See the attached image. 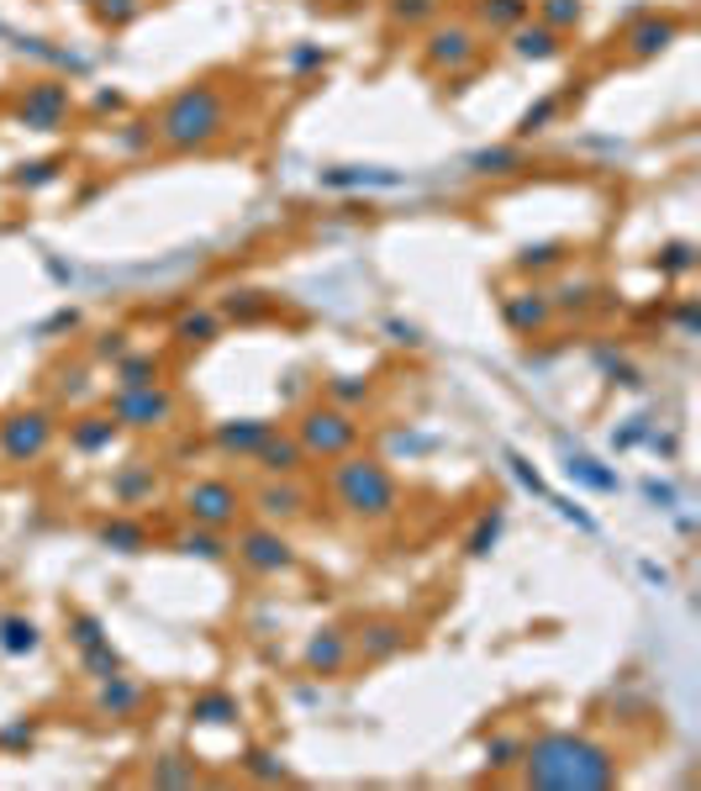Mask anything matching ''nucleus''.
<instances>
[{
    "instance_id": "de8ad7c7",
    "label": "nucleus",
    "mask_w": 701,
    "mask_h": 791,
    "mask_svg": "<svg viewBox=\"0 0 701 791\" xmlns=\"http://www.w3.org/2000/svg\"><path fill=\"white\" fill-rule=\"evenodd\" d=\"M248 770H253L259 781H285V765H280L275 755H264V749H253V755H248Z\"/></svg>"
},
{
    "instance_id": "58836bf2",
    "label": "nucleus",
    "mask_w": 701,
    "mask_h": 791,
    "mask_svg": "<svg viewBox=\"0 0 701 791\" xmlns=\"http://www.w3.org/2000/svg\"><path fill=\"white\" fill-rule=\"evenodd\" d=\"M328 396H333L337 406H348V412H354V406L369 396V380H359V375H333V380H328Z\"/></svg>"
},
{
    "instance_id": "2f4dec72",
    "label": "nucleus",
    "mask_w": 701,
    "mask_h": 791,
    "mask_svg": "<svg viewBox=\"0 0 701 791\" xmlns=\"http://www.w3.org/2000/svg\"><path fill=\"white\" fill-rule=\"evenodd\" d=\"M565 470H570V481H580V486H591V491H617V475L602 470L596 459H585V454H570L565 459Z\"/></svg>"
},
{
    "instance_id": "4be33fe9",
    "label": "nucleus",
    "mask_w": 701,
    "mask_h": 791,
    "mask_svg": "<svg viewBox=\"0 0 701 791\" xmlns=\"http://www.w3.org/2000/svg\"><path fill=\"white\" fill-rule=\"evenodd\" d=\"M243 718V707L233 692H201L190 697V723H206V729H233Z\"/></svg>"
},
{
    "instance_id": "79ce46f5",
    "label": "nucleus",
    "mask_w": 701,
    "mask_h": 791,
    "mask_svg": "<svg viewBox=\"0 0 701 791\" xmlns=\"http://www.w3.org/2000/svg\"><path fill=\"white\" fill-rule=\"evenodd\" d=\"M496 539H501V512H490V518H480L475 522V533H470V554H475V559H486L490 548H496Z\"/></svg>"
},
{
    "instance_id": "f704fd0d",
    "label": "nucleus",
    "mask_w": 701,
    "mask_h": 791,
    "mask_svg": "<svg viewBox=\"0 0 701 791\" xmlns=\"http://www.w3.org/2000/svg\"><path fill=\"white\" fill-rule=\"evenodd\" d=\"M401 175H380V169H328L322 185H333V190H354V185H396Z\"/></svg>"
},
{
    "instance_id": "dca6fc26",
    "label": "nucleus",
    "mask_w": 701,
    "mask_h": 791,
    "mask_svg": "<svg viewBox=\"0 0 701 791\" xmlns=\"http://www.w3.org/2000/svg\"><path fill=\"white\" fill-rule=\"evenodd\" d=\"M348 660H354V639L343 628H322L317 639L306 644V670L311 675H343Z\"/></svg>"
},
{
    "instance_id": "a211bd4d",
    "label": "nucleus",
    "mask_w": 701,
    "mask_h": 791,
    "mask_svg": "<svg viewBox=\"0 0 701 791\" xmlns=\"http://www.w3.org/2000/svg\"><path fill=\"white\" fill-rule=\"evenodd\" d=\"M401 649H406V623H396V617L365 623L359 639H354V654H365V660H391Z\"/></svg>"
},
{
    "instance_id": "7ed1b4c3",
    "label": "nucleus",
    "mask_w": 701,
    "mask_h": 791,
    "mask_svg": "<svg viewBox=\"0 0 701 791\" xmlns=\"http://www.w3.org/2000/svg\"><path fill=\"white\" fill-rule=\"evenodd\" d=\"M328 491H333V501L354 522H385L401 512L396 475H391L385 459H375V454H354V449H348L343 459H333Z\"/></svg>"
},
{
    "instance_id": "bb28decb",
    "label": "nucleus",
    "mask_w": 701,
    "mask_h": 791,
    "mask_svg": "<svg viewBox=\"0 0 701 791\" xmlns=\"http://www.w3.org/2000/svg\"><path fill=\"white\" fill-rule=\"evenodd\" d=\"M158 375H164V359H158V354H132V349H127L122 359H117V391L158 386Z\"/></svg>"
},
{
    "instance_id": "ddd939ff",
    "label": "nucleus",
    "mask_w": 701,
    "mask_h": 791,
    "mask_svg": "<svg viewBox=\"0 0 701 791\" xmlns=\"http://www.w3.org/2000/svg\"><path fill=\"white\" fill-rule=\"evenodd\" d=\"M501 317H507V328H512V333L533 338V333H544V328H549L554 306H549V296H544V291H512V296H501Z\"/></svg>"
},
{
    "instance_id": "c85d7f7f",
    "label": "nucleus",
    "mask_w": 701,
    "mask_h": 791,
    "mask_svg": "<svg viewBox=\"0 0 701 791\" xmlns=\"http://www.w3.org/2000/svg\"><path fill=\"white\" fill-rule=\"evenodd\" d=\"M475 11L490 32H512L518 22H527V0H475Z\"/></svg>"
},
{
    "instance_id": "f257e3e1",
    "label": "nucleus",
    "mask_w": 701,
    "mask_h": 791,
    "mask_svg": "<svg viewBox=\"0 0 701 791\" xmlns=\"http://www.w3.org/2000/svg\"><path fill=\"white\" fill-rule=\"evenodd\" d=\"M522 781L544 791H602L617 781V755L585 733H544L522 744Z\"/></svg>"
},
{
    "instance_id": "c03bdc74",
    "label": "nucleus",
    "mask_w": 701,
    "mask_h": 791,
    "mask_svg": "<svg viewBox=\"0 0 701 791\" xmlns=\"http://www.w3.org/2000/svg\"><path fill=\"white\" fill-rule=\"evenodd\" d=\"M391 16H396V22H432V16H438V0H391Z\"/></svg>"
},
{
    "instance_id": "20e7f679",
    "label": "nucleus",
    "mask_w": 701,
    "mask_h": 791,
    "mask_svg": "<svg viewBox=\"0 0 701 791\" xmlns=\"http://www.w3.org/2000/svg\"><path fill=\"white\" fill-rule=\"evenodd\" d=\"M296 444L306 449V459L333 464V459H343L354 444H359V423H354L348 406H337V401H317V406H306L301 417H296Z\"/></svg>"
},
{
    "instance_id": "412c9836",
    "label": "nucleus",
    "mask_w": 701,
    "mask_h": 791,
    "mask_svg": "<svg viewBox=\"0 0 701 791\" xmlns=\"http://www.w3.org/2000/svg\"><path fill=\"white\" fill-rule=\"evenodd\" d=\"M527 169V149L522 143H496V149H480L470 153V175H496V180H507V175H522Z\"/></svg>"
},
{
    "instance_id": "c9c22d12",
    "label": "nucleus",
    "mask_w": 701,
    "mask_h": 791,
    "mask_svg": "<svg viewBox=\"0 0 701 791\" xmlns=\"http://www.w3.org/2000/svg\"><path fill=\"white\" fill-rule=\"evenodd\" d=\"M148 781L153 787H190V781H195V765H185L180 755H164V760L153 765Z\"/></svg>"
},
{
    "instance_id": "ea45409f",
    "label": "nucleus",
    "mask_w": 701,
    "mask_h": 791,
    "mask_svg": "<svg viewBox=\"0 0 701 791\" xmlns=\"http://www.w3.org/2000/svg\"><path fill=\"white\" fill-rule=\"evenodd\" d=\"M69 639H74V649H91V644L106 639V628H100L95 612H69Z\"/></svg>"
},
{
    "instance_id": "9d476101",
    "label": "nucleus",
    "mask_w": 701,
    "mask_h": 791,
    "mask_svg": "<svg viewBox=\"0 0 701 791\" xmlns=\"http://www.w3.org/2000/svg\"><path fill=\"white\" fill-rule=\"evenodd\" d=\"M306 507H311V491L296 475H264V486L248 496V512H259V522H275V528L306 518Z\"/></svg>"
},
{
    "instance_id": "c756f323",
    "label": "nucleus",
    "mask_w": 701,
    "mask_h": 791,
    "mask_svg": "<svg viewBox=\"0 0 701 791\" xmlns=\"http://www.w3.org/2000/svg\"><path fill=\"white\" fill-rule=\"evenodd\" d=\"M270 311V296L264 291H227L222 296V317H238V322H253Z\"/></svg>"
},
{
    "instance_id": "1a4fd4ad",
    "label": "nucleus",
    "mask_w": 701,
    "mask_h": 791,
    "mask_svg": "<svg viewBox=\"0 0 701 791\" xmlns=\"http://www.w3.org/2000/svg\"><path fill=\"white\" fill-rule=\"evenodd\" d=\"M69 85L63 80H32L22 101H16V122L32 127V132H63L69 122Z\"/></svg>"
},
{
    "instance_id": "864d4df0",
    "label": "nucleus",
    "mask_w": 701,
    "mask_h": 791,
    "mask_svg": "<svg viewBox=\"0 0 701 791\" xmlns=\"http://www.w3.org/2000/svg\"><path fill=\"white\" fill-rule=\"evenodd\" d=\"M127 101H122V91H100L95 95V111H122Z\"/></svg>"
},
{
    "instance_id": "a878e982",
    "label": "nucleus",
    "mask_w": 701,
    "mask_h": 791,
    "mask_svg": "<svg viewBox=\"0 0 701 791\" xmlns=\"http://www.w3.org/2000/svg\"><path fill=\"white\" fill-rule=\"evenodd\" d=\"M175 548L190 554V559H227V554H233V544H227L216 528H201V522H190L185 533H175Z\"/></svg>"
},
{
    "instance_id": "4c0bfd02",
    "label": "nucleus",
    "mask_w": 701,
    "mask_h": 791,
    "mask_svg": "<svg viewBox=\"0 0 701 791\" xmlns=\"http://www.w3.org/2000/svg\"><path fill=\"white\" fill-rule=\"evenodd\" d=\"M95 16L106 22V27H127V22H138L143 16V0H91Z\"/></svg>"
},
{
    "instance_id": "6e6552de",
    "label": "nucleus",
    "mask_w": 701,
    "mask_h": 791,
    "mask_svg": "<svg viewBox=\"0 0 701 791\" xmlns=\"http://www.w3.org/2000/svg\"><path fill=\"white\" fill-rule=\"evenodd\" d=\"M233 554L243 559L253 576H290V570H296V544L280 533L275 522H248V528H238Z\"/></svg>"
},
{
    "instance_id": "09e8293b",
    "label": "nucleus",
    "mask_w": 701,
    "mask_h": 791,
    "mask_svg": "<svg viewBox=\"0 0 701 791\" xmlns=\"http://www.w3.org/2000/svg\"><path fill=\"white\" fill-rule=\"evenodd\" d=\"M660 264H665V270H675V274L691 270V264H697V248H691V244H670L665 253H660Z\"/></svg>"
},
{
    "instance_id": "9b49d317",
    "label": "nucleus",
    "mask_w": 701,
    "mask_h": 791,
    "mask_svg": "<svg viewBox=\"0 0 701 791\" xmlns=\"http://www.w3.org/2000/svg\"><path fill=\"white\" fill-rule=\"evenodd\" d=\"M143 701H148V686L117 670V675H106L100 692H95V718H106V723H132V718L143 712Z\"/></svg>"
},
{
    "instance_id": "39448f33",
    "label": "nucleus",
    "mask_w": 701,
    "mask_h": 791,
    "mask_svg": "<svg viewBox=\"0 0 701 791\" xmlns=\"http://www.w3.org/2000/svg\"><path fill=\"white\" fill-rule=\"evenodd\" d=\"M59 438V417L48 406H16L0 417V459L5 464H37Z\"/></svg>"
},
{
    "instance_id": "4468645a",
    "label": "nucleus",
    "mask_w": 701,
    "mask_h": 791,
    "mask_svg": "<svg viewBox=\"0 0 701 791\" xmlns=\"http://www.w3.org/2000/svg\"><path fill=\"white\" fill-rule=\"evenodd\" d=\"M270 433H275V423H264V417H243V423H216L212 444H216V454H227V459H253Z\"/></svg>"
},
{
    "instance_id": "37998d69",
    "label": "nucleus",
    "mask_w": 701,
    "mask_h": 791,
    "mask_svg": "<svg viewBox=\"0 0 701 791\" xmlns=\"http://www.w3.org/2000/svg\"><path fill=\"white\" fill-rule=\"evenodd\" d=\"M518 755H522V739H512V733H501V739H490V744H486L490 770H507V765H518Z\"/></svg>"
},
{
    "instance_id": "aec40b11",
    "label": "nucleus",
    "mask_w": 701,
    "mask_h": 791,
    "mask_svg": "<svg viewBox=\"0 0 701 791\" xmlns=\"http://www.w3.org/2000/svg\"><path fill=\"white\" fill-rule=\"evenodd\" d=\"M95 544L100 548H117V554H148L153 548V533L143 528L138 518H106L95 528Z\"/></svg>"
},
{
    "instance_id": "5701e85b",
    "label": "nucleus",
    "mask_w": 701,
    "mask_h": 791,
    "mask_svg": "<svg viewBox=\"0 0 701 791\" xmlns=\"http://www.w3.org/2000/svg\"><path fill=\"white\" fill-rule=\"evenodd\" d=\"M559 48H565V43H559V32L544 27V22H538V27H527V22H518V27H512V54H518V59L549 63V59H559Z\"/></svg>"
},
{
    "instance_id": "a18cd8bd",
    "label": "nucleus",
    "mask_w": 701,
    "mask_h": 791,
    "mask_svg": "<svg viewBox=\"0 0 701 791\" xmlns=\"http://www.w3.org/2000/svg\"><path fill=\"white\" fill-rule=\"evenodd\" d=\"M148 143H158V138H153V122H127L122 132H117V149L122 153H138V149H148Z\"/></svg>"
},
{
    "instance_id": "f8f14e48",
    "label": "nucleus",
    "mask_w": 701,
    "mask_h": 791,
    "mask_svg": "<svg viewBox=\"0 0 701 791\" xmlns=\"http://www.w3.org/2000/svg\"><path fill=\"white\" fill-rule=\"evenodd\" d=\"M475 54H480V43H475V27H464V22L427 32V63L432 69H464V63H475Z\"/></svg>"
},
{
    "instance_id": "473e14b6",
    "label": "nucleus",
    "mask_w": 701,
    "mask_h": 791,
    "mask_svg": "<svg viewBox=\"0 0 701 791\" xmlns=\"http://www.w3.org/2000/svg\"><path fill=\"white\" fill-rule=\"evenodd\" d=\"M538 22L565 37V32L580 22V0H538Z\"/></svg>"
},
{
    "instance_id": "e433bc0d",
    "label": "nucleus",
    "mask_w": 701,
    "mask_h": 791,
    "mask_svg": "<svg viewBox=\"0 0 701 791\" xmlns=\"http://www.w3.org/2000/svg\"><path fill=\"white\" fill-rule=\"evenodd\" d=\"M554 264H565V244H527L518 253V270H554Z\"/></svg>"
},
{
    "instance_id": "72a5a7b5",
    "label": "nucleus",
    "mask_w": 701,
    "mask_h": 791,
    "mask_svg": "<svg viewBox=\"0 0 701 791\" xmlns=\"http://www.w3.org/2000/svg\"><path fill=\"white\" fill-rule=\"evenodd\" d=\"M54 180H59V158H32V164H22L11 175L16 190H43V185H54Z\"/></svg>"
},
{
    "instance_id": "2eb2a0df",
    "label": "nucleus",
    "mask_w": 701,
    "mask_h": 791,
    "mask_svg": "<svg viewBox=\"0 0 701 791\" xmlns=\"http://www.w3.org/2000/svg\"><path fill=\"white\" fill-rule=\"evenodd\" d=\"M675 37H680V22L675 16H639L633 27L622 32V48H628V59H654V54H665Z\"/></svg>"
},
{
    "instance_id": "0eeeda50",
    "label": "nucleus",
    "mask_w": 701,
    "mask_h": 791,
    "mask_svg": "<svg viewBox=\"0 0 701 791\" xmlns=\"http://www.w3.org/2000/svg\"><path fill=\"white\" fill-rule=\"evenodd\" d=\"M106 412H111V417H117V427H127V433H158V427L175 423L180 401H175V391L158 380V386H132V391H117V401H111Z\"/></svg>"
},
{
    "instance_id": "cd10ccee",
    "label": "nucleus",
    "mask_w": 701,
    "mask_h": 791,
    "mask_svg": "<svg viewBox=\"0 0 701 791\" xmlns=\"http://www.w3.org/2000/svg\"><path fill=\"white\" fill-rule=\"evenodd\" d=\"M216 328H222L216 311H185L180 322H175V343H180V349H201V343L216 338Z\"/></svg>"
},
{
    "instance_id": "393cba45",
    "label": "nucleus",
    "mask_w": 701,
    "mask_h": 791,
    "mask_svg": "<svg viewBox=\"0 0 701 791\" xmlns=\"http://www.w3.org/2000/svg\"><path fill=\"white\" fill-rule=\"evenodd\" d=\"M153 491H158V481H153V464H122V470H117V481H111L117 507H143V501H153Z\"/></svg>"
},
{
    "instance_id": "3c124183",
    "label": "nucleus",
    "mask_w": 701,
    "mask_h": 791,
    "mask_svg": "<svg viewBox=\"0 0 701 791\" xmlns=\"http://www.w3.org/2000/svg\"><path fill=\"white\" fill-rule=\"evenodd\" d=\"M95 354H100V359H122V354H127V333H106L100 343H95Z\"/></svg>"
},
{
    "instance_id": "b1692460",
    "label": "nucleus",
    "mask_w": 701,
    "mask_h": 791,
    "mask_svg": "<svg viewBox=\"0 0 701 791\" xmlns=\"http://www.w3.org/2000/svg\"><path fill=\"white\" fill-rule=\"evenodd\" d=\"M37 644H43V628L32 623L27 612H0V654H37Z\"/></svg>"
},
{
    "instance_id": "f03ea898",
    "label": "nucleus",
    "mask_w": 701,
    "mask_h": 791,
    "mask_svg": "<svg viewBox=\"0 0 701 791\" xmlns=\"http://www.w3.org/2000/svg\"><path fill=\"white\" fill-rule=\"evenodd\" d=\"M227 122H233L227 91L212 85V80H201V85H185L180 95H169V106H164L158 122H153V138H158L164 149L190 153V149L216 143V138L227 132Z\"/></svg>"
},
{
    "instance_id": "6ab92c4d",
    "label": "nucleus",
    "mask_w": 701,
    "mask_h": 791,
    "mask_svg": "<svg viewBox=\"0 0 701 791\" xmlns=\"http://www.w3.org/2000/svg\"><path fill=\"white\" fill-rule=\"evenodd\" d=\"M253 464L264 470V475H301L306 464V449L296 444V438H280V433H270L264 444H259V454H253Z\"/></svg>"
},
{
    "instance_id": "423d86ee",
    "label": "nucleus",
    "mask_w": 701,
    "mask_h": 791,
    "mask_svg": "<svg viewBox=\"0 0 701 791\" xmlns=\"http://www.w3.org/2000/svg\"><path fill=\"white\" fill-rule=\"evenodd\" d=\"M180 507L190 522H201V528H216V533H227V528H238V518L248 512L243 491L233 486V481H222V475H206V481H190L180 491Z\"/></svg>"
},
{
    "instance_id": "f3484780",
    "label": "nucleus",
    "mask_w": 701,
    "mask_h": 791,
    "mask_svg": "<svg viewBox=\"0 0 701 791\" xmlns=\"http://www.w3.org/2000/svg\"><path fill=\"white\" fill-rule=\"evenodd\" d=\"M117 417L111 412H85V417H74L69 423V449L74 454H106L111 444H117Z\"/></svg>"
},
{
    "instance_id": "603ef678",
    "label": "nucleus",
    "mask_w": 701,
    "mask_h": 791,
    "mask_svg": "<svg viewBox=\"0 0 701 791\" xmlns=\"http://www.w3.org/2000/svg\"><path fill=\"white\" fill-rule=\"evenodd\" d=\"M59 391H63V396H85V369H74V375L63 369V375H59Z\"/></svg>"
},
{
    "instance_id": "49530a36",
    "label": "nucleus",
    "mask_w": 701,
    "mask_h": 791,
    "mask_svg": "<svg viewBox=\"0 0 701 791\" xmlns=\"http://www.w3.org/2000/svg\"><path fill=\"white\" fill-rule=\"evenodd\" d=\"M317 63H328V54H322V43H306V48H290V59H285V69H290V74H306V69H317Z\"/></svg>"
},
{
    "instance_id": "a19ab883",
    "label": "nucleus",
    "mask_w": 701,
    "mask_h": 791,
    "mask_svg": "<svg viewBox=\"0 0 701 791\" xmlns=\"http://www.w3.org/2000/svg\"><path fill=\"white\" fill-rule=\"evenodd\" d=\"M554 117H559V95H544L538 106H527V111H522L518 132H522V138H533V132H544V127H549Z\"/></svg>"
},
{
    "instance_id": "7c9ffc66",
    "label": "nucleus",
    "mask_w": 701,
    "mask_h": 791,
    "mask_svg": "<svg viewBox=\"0 0 701 791\" xmlns=\"http://www.w3.org/2000/svg\"><path fill=\"white\" fill-rule=\"evenodd\" d=\"M80 665H85L91 681H106V675L122 670V654L111 649V639H100V644H91V649H80Z\"/></svg>"
},
{
    "instance_id": "8fccbe9b",
    "label": "nucleus",
    "mask_w": 701,
    "mask_h": 791,
    "mask_svg": "<svg viewBox=\"0 0 701 791\" xmlns=\"http://www.w3.org/2000/svg\"><path fill=\"white\" fill-rule=\"evenodd\" d=\"M0 749H32V729L27 723H5L0 729Z\"/></svg>"
}]
</instances>
